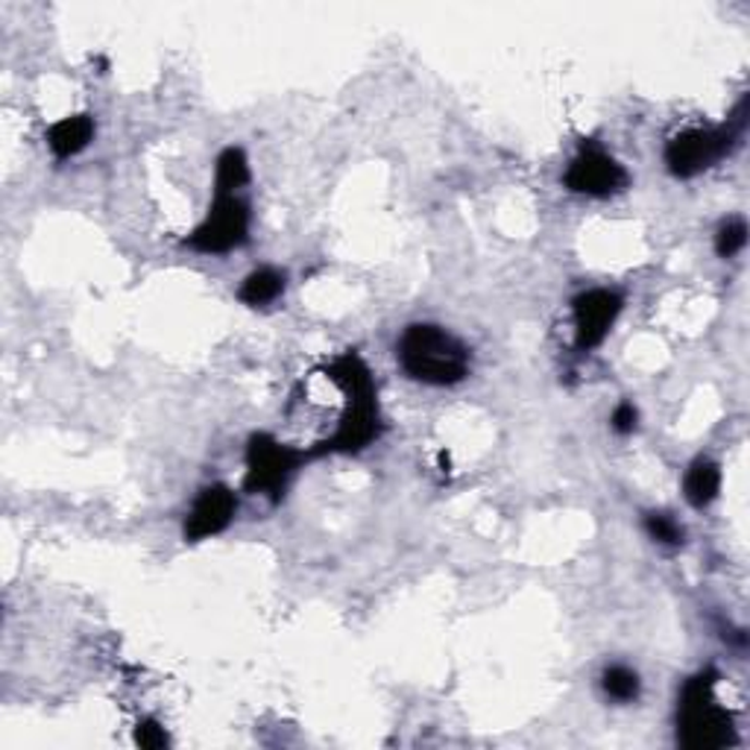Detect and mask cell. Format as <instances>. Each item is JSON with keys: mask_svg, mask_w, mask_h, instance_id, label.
<instances>
[{"mask_svg": "<svg viewBox=\"0 0 750 750\" xmlns=\"http://www.w3.org/2000/svg\"><path fill=\"white\" fill-rule=\"evenodd\" d=\"M404 373L425 385H455L469 373V352L440 326H411L399 340Z\"/></svg>", "mask_w": 750, "mask_h": 750, "instance_id": "1", "label": "cell"}, {"mask_svg": "<svg viewBox=\"0 0 750 750\" xmlns=\"http://www.w3.org/2000/svg\"><path fill=\"white\" fill-rule=\"evenodd\" d=\"M680 741L689 750H718L736 741L733 715L715 701V675L692 677L680 701Z\"/></svg>", "mask_w": 750, "mask_h": 750, "instance_id": "2", "label": "cell"}, {"mask_svg": "<svg viewBox=\"0 0 750 750\" xmlns=\"http://www.w3.org/2000/svg\"><path fill=\"white\" fill-rule=\"evenodd\" d=\"M736 118H739V121L733 123V126H722V130H689L675 135L666 147L668 170H672L675 177L689 179L698 177L701 170L713 168L715 161L730 150L736 132H739L741 123H745L741 112L736 114Z\"/></svg>", "mask_w": 750, "mask_h": 750, "instance_id": "3", "label": "cell"}, {"mask_svg": "<svg viewBox=\"0 0 750 750\" xmlns=\"http://www.w3.org/2000/svg\"><path fill=\"white\" fill-rule=\"evenodd\" d=\"M302 460L305 455L297 446H285L270 434H255L246 449V489L279 498Z\"/></svg>", "mask_w": 750, "mask_h": 750, "instance_id": "4", "label": "cell"}, {"mask_svg": "<svg viewBox=\"0 0 750 750\" xmlns=\"http://www.w3.org/2000/svg\"><path fill=\"white\" fill-rule=\"evenodd\" d=\"M246 229H250V211L244 203L234 199V194H217L208 217L191 234V246L199 253H229L244 244Z\"/></svg>", "mask_w": 750, "mask_h": 750, "instance_id": "5", "label": "cell"}, {"mask_svg": "<svg viewBox=\"0 0 750 750\" xmlns=\"http://www.w3.org/2000/svg\"><path fill=\"white\" fill-rule=\"evenodd\" d=\"M625 182H628V173L619 161L609 159L607 153L595 150V147H583L581 156L566 170V185L590 197H609L621 191Z\"/></svg>", "mask_w": 750, "mask_h": 750, "instance_id": "6", "label": "cell"}, {"mask_svg": "<svg viewBox=\"0 0 750 750\" xmlns=\"http://www.w3.org/2000/svg\"><path fill=\"white\" fill-rule=\"evenodd\" d=\"M621 311L619 293L586 291L574 300V328H578V347L595 349L607 338L609 326L616 323Z\"/></svg>", "mask_w": 750, "mask_h": 750, "instance_id": "7", "label": "cell"}, {"mask_svg": "<svg viewBox=\"0 0 750 750\" xmlns=\"http://www.w3.org/2000/svg\"><path fill=\"white\" fill-rule=\"evenodd\" d=\"M234 507H238V501H234L232 489L220 487V484L206 487L199 493L197 501H194V507H191V513H188L185 536L197 543V540L220 534L232 522Z\"/></svg>", "mask_w": 750, "mask_h": 750, "instance_id": "8", "label": "cell"}, {"mask_svg": "<svg viewBox=\"0 0 750 750\" xmlns=\"http://www.w3.org/2000/svg\"><path fill=\"white\" fill-rule=\"evenodd\" d=\"M92 135V118H88V114H74V118H65V121H59L50 126V132H47V144H50V150L57 153L59 159H68V156H76L80 150H85Z\"/></svg>", "mask_w": 750, "mask_h": 750, "instance_id": "9", "label": "cell"}, {"mask_svg": "<svg viewBox=\"0 0 750 750\" xmlns=\"http://www.w3.org/2000/svg\"><path fill=\"white\" fill-rule=\"evenodd\" d=\"M718 487H722V472H718V467H715L713 460H698V463H692V469L686 472V501L692 507L710 505V501L718 496Z\"/></svg>", "mask_w": 750, "mask_h": 750, "instance_id": "10", "label": "cell"}, {"mask_svg": "<svg viewBox=\"0 0 750 750\" xmlns=\"http://www.w3.org/2000/svg\"><path fill=\"white\" fill-rule=\"evenodd\" d=\"M281 291H285V276L270 270V267H264V270H255L246 276L238 297H241L246 305H267V302L276 300Z\"/></svg>", "mask_w": 750, "mask_h": 750, "instance_id": "11", "label": "cell"}, {"mask_svg": "<svg viewBox=\"0 0 750 750\" xmlns=\"http://www.w3.org/2000/svg\"><path fill=\"white\" fill-rule=\"evenodd\" d=\"M250 179V168H246L244 153L238 147L223 150V156L217 159V194H232L234 188H241Z\"/></svg>", "mask_w": 750, "mask_h": 750, "instance_id": "12", "label": "cell"}, {"mask_svg": "<svg viewBox=\"0 0 750 750\" xmlns=\"http://www.w3.org/2000/svg\"><path fill=\"white\" fill-rule=\"evenodd\" d=\"M604 692L616 701H633L639 694V677L625 666H613L604 672Z\"/></svg>", "mask_w": 750, "mask_h": 750, "instance_id": "13", "label": "cell"}, {"mask_svg": "<svg viewBox=\"0 0 750 750\" xmlns=\"http://www.w3.org/2000/svg\"><path fill=\"white\" fill-rule=\"evenodd\" d=\"M745 244H748V226H745V220H727L718 229V234H715V250H718L722 258L736 255Z\"/></svg>", "mask_w": 750, "mask_h": 750, "instance_id": "14", "label": "cell"}, {"mask_svg": "<svg viewBox=\"0 0 750 750\" xmlns=\"http://www.w3.org/2000/svg\"><path fill=\"white\" fill-rule=\"evenodd\" d=\"M645 528H648V534L654 536L656 543H663V545H677L680 540H684V531H680V525H677L675 519H672V516H666V513L648 516Z\"/></svg>", "mask_w": 750, "mask_h": 750, "instance_id": "15", "label": "cell"}, {"mask_svg": "<svg viewBox=\"0 0 750 750\" xmlns=\"http://www.w3.org/2000/svg\"><path fill=\"white\" fill-rule=\"evenodd\" d=\"M135 741H138L141 748L159 750L168 745V733L161 730L156 722H144V724H138V730H135Z\"/></svg>", "mask_w": 750, "mask_h": 750, "instance_id": "16", "label": "cell"}, {"mask_svg": "<svg viewBox=\"0 0 750 750\" xmlns=\"http://www.w3.org/2000/svg\"><path fill=\"white\" fill-rule=\"evenodd\" d=\"M613 428L619 434H630L637 428V408L630 402H621L616 411H613Z\"/></svg>", "mask_w": 750, "mask_h": 750, "instance_id": "17", "label": "cell"}]
</instances>
